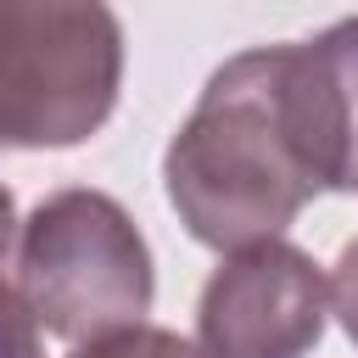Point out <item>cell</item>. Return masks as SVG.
<instances>
[{"label":"cell","instance_id":"obj_1","mask_svg":"<svg viewBox=\"0 0 358 358\" xmlns=\"http://www.w3.org/2000/svg\"><path fill=\"white\" fill-rule=\"evenodd\" d=\"M341 185V106L313 39L229 56L162 151L168 207L213 252L285 235L313 196Z\"/></svg>","mask_w":358,"mask_h":358},{"label":"cell","instance_id":"obj_2","mask_svg":"<svg viewBox=\"0 0 358 358\" xmlns=\"http://www.w3.org/2000/svg\"><path fill=\"white\" fill-rule=\"evenodd\" d=\"M117 90L123 22L106 0H0V151L84 145Z\"/></svg>","mask_w":358,"mask_h":358},{"label":"cell","instance_id":"obj_3","mask_svg":"<svg viewBox=\"0 0 358 358\" xmlns=\"http://www.w3.org/2000/svg\"><path fill=\"white\" fill-rule=\"evenodd\" d=\"M17 296L45 336L73 347L129 330L157 296L151 246L106 190H56L17 224Z\"/></svg>","mask_w":358,"mask_h":358},{"label":"cell","instance_id":"obj_4","mask_svg":"<svg viewBox=\"0 0 358 358\" xmlns=\"http://www.w3.org/2000/svg\"><path fill=\"white\" fill-rule=\"evenodd\" d=\"M324 268L285 235L235 246L201 285L196 352L201 358H308L324 336Z\"/></svg>","mask_w":358,"mask_h":358},{"label":"cell","instance_id":"obj_5","mask_svg":"<svg viewBox=\"0 0 358 358\" xmlns=\"http://www.w3.org/2000/svg\"><path fill=\"white\" fill-rule=\"evenodd\" d=\"M313 50L330 73L336 106H341V140H347V196H358V17L330 22L313 34Z\"/></svg>","mask_w":358,"mask_h":358},{"label":"cell","instance_id":"obj_6","mask_svg":"<svg viewBox=\"0 0 358 358\" xmlns=\"http://www.w3.org/2000/svg\"><path fill=\"white\" fill-rule=\"evenodd\" d=\"M67 358H201L196 341L162 330V324H129V330H106V336H90L78 341Z\"/></svg>","mask_w":358,"mask_h":358},{"label":"cell","instance_id":"obj_7","mask_svg":"<svg viewBox=\"0 0 358 358\" xmlns=\"http://www.w3.org/2000/svg\"><path fill=\"white\" fill-rule=\"evenodd\" d=\"M324 296H330V319L358 341V241L341 246L336 268L324 274Z\"/></svg>","mask_w":358,"mask_h":358},{"label":"cell","instance_id":"obj_8","mask_svg":"<svg viewBox=\"0 0 358 358\" xmlns=\"http://www.w3.org/2000/svg\"><path fill=\"white\" fill-rule=\"evenodd\" d=\"M11 241H17V201H11V190L0 185V268H6V252H11ZM6 285V280H0Z\"/></svg>","mask_w":358,"mask_h":358}]
</instances>
